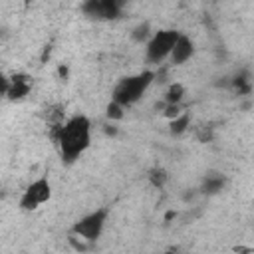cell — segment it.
Wrapping results in <instances>:
<instances>
[{"mask_svg": "<svg viewBox=\"0 0 254 254\" xmlns=\"http://www.w3.org/2000/svg\"><path fill=\"white\" fill-rule=\"evenodd\" d=\"M54 141L60 149L62 159L65 163H73L75 159H79V155L85 153V149L91 143V123H89V119L85 115L69 117L60 127Z\"/></svg>", "mask_w": 254, "mask_h": 254, "instance_id": "cell-1", "label": "cell"}, {"mask_svg": "<svg viewBox=\"0 0 254 254\" xmlns=\"http://www.w3.org/2000/svg\"><path fill=\"white\" fill-rule=\"evenodd\" d=\"M155 81V71H141L137 75H129V77H123L119 79V83L113 87V93H111V101H115L117 105H121L123 109L137 103L143 93L149 89V85Z\"/></svg>", "mask_w": 254, "mask_h": 254, "instance_id": "cell-2", "label": "cell"}, {"mask_svg": "<svg viewBox=\"0 0 254 254\" xmlns=\"http://www.w3.org/2000/svg\"><path fill=\"white\" fill-rule=\"evenodd\" d=\"M179 36H181V32H177V30H159V32L151 34V38L147 40V48H145L147 62L153 65H161L171 56L173 46Z\"/></svg>", "mask_w": 254, "mask_h": 254, "instance_id": "cell-3", "label": "cell"}, {"mask_svg": "<svg viewBox=\"0 0 254 254\" xmlns=\"http://www.w3.org/2000/svg\"><path fill=\"white\" fill-rule=\"evenodd\" d=\"M107 216H109V210L105 206L103 208H97V210L85 214L83 218H79L71 226V234L75 238H81L87 244H91V242H95L101 236V232L105 228V222H107Z\"/></svg>", "mask_w": 254, "mask_h": 254, "instance_id": "cell-4", "label": "cell"}, {"mask_svg": "<svg viewBox=\"0 0 254 254\" xmlns=\"http://www.w3.org/2000/svg\"><path fill=\"white\" fill-rule=\"evenodd\" d=\"M50 196H52V185H50V181L46 177L36 179L34 183H30L26 187V190H24V194L20 198V208L22 210H34L40 204L48 202Z\"/></svg>", "mask_w": 254, "mask_h": 254, "instance_id": "cell-5", "label": "cell"}, {"mask_svg": "<svg viewBox=\"0 0 254 254\" xmlns=\"http://www.w3.org/2000/svg\"><path fill=\"white\" fill-rule=\"evenodd\" d=\"M121 6L117 0H87L81 4V12L95 20H115L121 14Z\"/></svg>", "mask_w": 254, "mask_h": 254, "instance_id": "cell-6", "label": "cell"}, {"mask_svg": "<svg viewBox=\"0 0 254 254\" xmlns=\"http://www.w3.org/2000/svg\"><path fill=\"white\" fill-rule=\"evenodd\" d=\"M192 54H194V44H192V40H190L189 36L181 34V36L177 38L175 46H173V52H171L169 60H171L173 65H181V64H185L187 60H190Z\"/></svg>", "mask_w": 254, "mask_h": 254, "instance_id": "cell-7", "label": "cell"}, {"mask_svg": "<svg viewBox=\"0 0 254 254\" xmlns=\"http://www.w3.org/2000/svg\"><path fill=\"white\" fill-rule=\"evenodd\" d=\"M32 89V77L26 75V73H16L10 77V85H8V99L16 101V99H22L30 93Z\"/></svg>", "mask_w": 254, "mask_h": 254, "instance_id": "cell-8", "label": "cell"}, {"mask_svg": "<svg viewBox=\"0 0 254 254\" xmlns=\"http://www.w3.org/2000/svg\"><path fill=\"white\" fill-rule=\"evenodd\" d=\"M224 183H226V181H224V177H222V175H218V173H210V175H206V177H204L200 190H202V192H206V194H214V192L222 190Z\"/></svg>", "mask_w": 254, "mask_h": 254, "instance_id": "cell-9", "label": "cell"}, {"mask_svg": "<svg viewBox=\"0 0 254 254\" xmlns=\"http://www.w3.org/2000/svg\"><path fill=\"white\" fill-rule=\"evenodd\" d=\"M183 95H185V87L181 83H171L167 93H165V103L167 105H179Z\"/></svg>", "mask_w": 254, "mask_h": 254, "instance_id": "cell-10", "label": "cell"}, {"mask_svg": "<svg viewBox=\"0 0 254 254\" xmlns=\"http://www.w3.org/2000/svg\"><path fill=\"white\" fill-rule=\"evenodd\" d=\"M189 125H190V115H189L187 111H183L179 117L171 119V133H173V135H181V133L187 131Z\"/></svg>", "mask_w": 254, "mask_h": 254, "instance_id": "cell-11", "label": "cell"}, {"mask_svg": "<svg viewBox=\"0 0 254 254\" xmlns=\"http://www.w3.org/2000/svg\"><path fill=\"white\" fill-rule=\"evenodd\" d=\"M151 38V26L145 22V24H139L135 30H133V40L135 42H145Z\"/></svg>", "mask_w": 254, "mask_h": 254, "instance_id": "cell-12", "label": "cell"}, {"mask_svg": "<svg viewBox=\"0 0 254 254\" xmlns=\"http://www.w3.org/2000/svg\"><path fill=\"white\" fill-rule=\"evenodd\" d=\"M107 117H109L111 121H119V119H123V107L117 105L115 101H111V103L107 105Z\"/></svg>", "mask_w": 254, "mask_h": 254, "instance_id": "cell-13", "label": "cell"}, {"mask_svg": "<svg viewBox=\"0 0 254 254\" xmlns=\"http://www.w3.org/2000/svg\"><path fill=\"white\" fill-rule=\"evenodd\" d=\"M149 179H151V183H153L155 187H163L165 181H167V173H165L163 169H153L151 175H149Z\"/></svg>", "mask_w": 254, "mask_h": 254, "instance_id": "cell-14", "label": "cell"}, {"mask_svg": "<svg viewBox=\"0 0 254 254\" xmlns=\"http://www.w3.org/2000/svg\"><path fill=\"white\" fill-rule=\"evenodd\" d=\"M196 137L200 139V141H210L212 139V127L210 125H200L198 129H196Z\"/></svg>", "mask_w": 254, "mask_h": 254, "instance_id": "cell-15", "label": "cell"}, {"mask_svg": "<svg viewBox=\"0 0 254 254\" xmlns=\"http://www.w3.org/2000/svg\"><path fill=\"white\" fill-rule=\"evenodd\" d=\"M8 85H10V77L4 75V73H0V101L8 95Z\"/></svg>", "mask_w": 254, "mask_h": 254, "instance_id": "cell-16", "label": "cell"}, {"mask_svg": "<svg viewBox=\"0 0 254 254\" xmlns=\"http://www.w3.org/2000/svg\"><path fill=\"white\" fill-rule=\"evenodd\" d=\"M183 111H181V103L179 105H165V115L169 117V119H175V117H179Z\"/></svg>", "mask_w": 254, "mask_h": 254, "instance_id": "cell-17", "label": "cell"}]
</instances>
